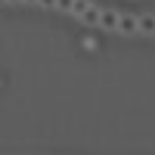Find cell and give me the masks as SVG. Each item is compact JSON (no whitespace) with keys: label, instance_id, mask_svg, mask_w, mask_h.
Masks as SVG:
<instances>
[{"label":"cell","instance_id":"obj_1","mask_svg":"<svg viewBox=\"0 0 155 155\" xmlns=\"http://www.w3.org/2000/svg\"><path fill=\"white\" fill-rule=\"evenodd\" d=\"M118 31H121V34L140 31V16H127V12H121V16H118Z\"/></svg>","mask_w":155,"mask_h":155},{"label":"cell","instance_id":"obj_2","mask_svg":"<svg viewBox=\"0 0 155 155\" xmlns=\"http://www.w3.org/2000/svg\"><path fill=\"white\" fill-rule=\"evenodd\" d=\"M99 19H102V9H99V6H93V3H90V6H87V12L81 16V22H84V25H99Z\"/></svg>","mask_w":155,"mask_h":155},{"label":"cell","instance_id":"obj_3","mask_svg":"<svg viewBox=\"0 0 155 155\" xmlns=\"http://www.w3.org/2000/svg\"><path fill=\"white\" fill-rule=\"evenodd\" d=\"M118 16H121V12L102 9V19H99V25H102V28H115V31H118Z\"/></svg>","mask_w":155,"mask_h":155},{"label":"cell","instance_id":"obj_4","mask_svg":"<svg viewBox=\"0 0 155 155\" xmlns=\"http://www.w3.org/2000/svg\"><path fill=\"white\" fill-rule=\"evenodd\" d=\"M140 31L143 34H155V16L152 12H143V16H140Z\"/></svg>","mask_w":155,"mask_h":155},{"label":"cell","instance_id":"obj_5","mask_svg":"<svg viewBox=\"0 0 155 155\" xmlns=\"http://www.w3.org/2000/svg\"><path fill=\"white\" fill-rule=\"evenodd\" d=\"M87 6H90V3H87V0H74V6H71V12H74V16H78V19H81V16H84V12H87Z\"/></svg>","mask_w":155,"mask_h":155},{"label":"cell","instance_id":"obj_6","mask_svg":"<svg viewBox=\"0 0 155 155\" xmlns=\"http://www.w3.org/2000/svg\"><path fill=\"white\" fill-rule=\"evenodd\" d=\"M71 6H74V0H59V3H56L59 12H71Z\"/></svg>","mask_w":155,"mask_h":155},{"label":"cell","instance_id":"obj_7","mask_svg":"<svg viewBox=\"0 0 155 155\" xmlns=\"http://www.w3.org/2000/svg\"><path fill=\"white\" fill-rule=\"evenodd\" d=\"M37 3H41V6H47V9H56V3H59V0H37Z\"/></svg>","mask_w":155,"mask_h":155},{"label":"cell","instance_id":"obj_8","mask_svg":"<svg viewBox=\"0 0 155 155\" xmlns=\"http://www.w3.org/2000/svg\"><path fill=\"white\" fill-rule=\"evenodd\" d=\"M22 3H37V0H22Z\"/></svg>","mask_w":155,"mask_h":155},{"label":"cell","instance_id":"obj_9","mask_svg":"<svg viewBox=\"0 0 155 155\" xmlns=\"http://www.w3.org/2000/svg\"><path fill=\"white\" fill-rule=\"evenodd\" d=\"M6 3H22V0H6Z\"/></svg>","mask_w":155,"mask_h":155}]
</instances>
